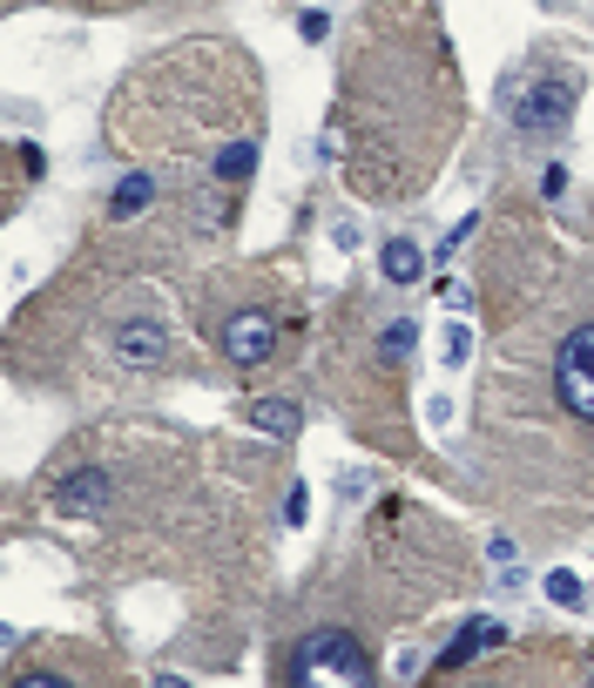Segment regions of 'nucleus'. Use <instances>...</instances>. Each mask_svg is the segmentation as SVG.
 <instances>
[{
    "label": "nucleus",
    "mask_w": 594,
    "mask_h": 688,
    "mask_svg": "<svg viewBox=\"0 0 594 688\" xmlns=\"http://www.w3.org/2000/svg\"><path fill=\"white\" fill-rule=\"evenodd\" d=\"M574 102H581V74L574 68H521V74H506V89H500V108L506 121L521 129L527 142H554V136H568V121H574Z\"/></svg>",
    "instance_id": "nucleus-1"
},
{
    "label": "nucleus",
    "mask_w": 594,
    "mask_h": 688,
    "mask_svg": "<svg viewBox=\"0 0 594 688\" xmlns=\"http://www.w3.org/2000/svg\"><path fill=\"white\" fill-rule=\"evenodd\" d=\"M291 688H378L372 662H365V648L351 641L345 628H311L298 648H291V662H284Z\"/></svg>",
    "instance_id": "nucleus-2"
},
{
    "label": "nucleus",
    "mask_w": 594,
    "mask_h": 688,
    "mask_svg": "<svg viewBox=\"0 0 594 688\" xmlns=\"http://www.w3.org/2000/svg\"><path fill=\"white\" fill-rule=\"evenodd\" d=\"M554 398H561L568 419L594 425V317L574 324L561 338V351H554Z\"/></svg>",
    "instance_id": "nucleus-3"
},
{
    "label": "nucleus",
    "mask_w": 594,
    "mask_h": 688,
    "mask_svg": "<svg viewBox=\"0 0 594 688\" xmlns=\"http://www.w3.org/2000/svg\"><path fill=\"white\" fill-rule=\"evenodd\" d=\"M217 338H223V358L251 372V364H264V358L277 351V317H270V311H236V317H223Z\"/></svg>",
    "instance_id": "nucleus-4"
},
{
    "label": "nucleus",
    "mask_w": 594,
    "mask_h": 688,
    "mask_svg": "<svg viewBox=\"0 0 594 688\" xmlns=\"http://www.w3.org/2000/svg\"><path fill=\"white\" fill-rule=\"evenodd\" d=\"M244 425H257V432H270V439H298L304 412H298L291 392H270V398H251V405H244Z\"/></svg>",
    "instance_id": "nucleus-5"
},
{
    "label": "nucleus",
    "mask_w": 594,
    "mask_h": 688,
    "mask_svg": "<svg viewBox=\"0 0 594 688\" xmlns=\"http://www.w3.org/2000/svg\"><path fill=\"white\" fill-rule=\"evenodd\" d=\"M108 500V473L102 466H82V473H68L61 486H55V506L61 513H95Z\"/></svg>",
    "instance_id": "nucleus-6"
},
{
    "label": "nucleus",
    "mask_w": 594,
    "mask_h": 688,
    "mask_svg": "<svg viewBox=\"0 0 594 688\" xmlns=\"http://www.w3.org/2000/svg\"><path fill=\"white\" fill-rule=\"evenodd\" d=\"M210 170H217V183H223V189H244V183L257 176V136H236V142H223V149L210 155Z\"/></svg>",
    "instance_id": "nucleus-7"
},
{
    "label": "nucleus",
    "mask_w": 594,
    "mask_h": 688,
    "mask_svg": "<svg viewBox=\"0 0 594 688\" xmlns=\"http://www.w3.org/2000/svg\"><path fill=\"white\" fill-rule=\"evenodd\" d=\"M506 641V628L500 621H466L453 641H446V655H440V668H466L473 655H480V648H500Z\"/></svg>",
    "instance_id": "nucleus-8"
},
{
    "label": "nucleus",
    "mask_w": 594,
    "mask_h": 688,
    "mask_svg": "<svg viewBox=\"0 0 594 688\" xmlns=\"http://www.w3.org/2000/svg\"><path fill=\"white\" fill-rule=\"evenodd\" d=\"M378 270H385V283H399V291H412V283L426 277V250H419V243H406V236H392L385 250H378Z\"/></svg>",
    "instance_id": "nucleus-9"
},
{
    "label": "nucleus",
    "mask_w": 594,
    "mask_h": 688,
    "mask_svg": "<svg viewBox=\"0 0 594 688\" xmlns=\"http://www.w3.org/2000/svg\"><path fill=\"white\" fill-rule=\"evenodd\" d=\"M149 202H155V176H123V183H115V196H108V223H129V217H142L149 210Z\"/></svg>",
    "instance_id": "nucleus-10"
},
{
    "label": "nucleus",
    "mask_w": 594,
    "mask_h": 688,
    "mask_svg": "<svg viewBox=\"0 0 594 688\" xmlns=\"http://www.w3.org/2000/svg\"><path fill=\"white\" fill-rule=\"evenodd\" d=\"M0 688H89V675H74V668H48V662H21Z\"/></svg>",
    "instance_id": "nucleus-11"
},
{
    "label": "nucleus",
    "mask_w": 594,
    "mask_h": 688,
    "mask_svg": "<svg viewBox=\"0 0 594 688\" xmlns=\"http://www.w3.org/2000/svg\"><path fill=\"white\" fill-rule=\"evenodd\" d=\"M412 345H419V324H412V317L385 324V331H378V364H406V358H412Z\"/></svg>",
    "instance_id": "nucleus-12"
},
{
    "label": "nucleus",
    "mask_w": 594,
    "mask_h": 688,
    "mask_svg": "<svg viewBox=\"0 0 594 688\" xmlns=\"http://www.w3.org/2000/svg\"><path fill=\"white\" fill-rule=\"evenodd\" d=\"M540 587H547V600H554V607H581V581L568 574V567H554V574H547Z\"/></svg>",
    "instance_id": "nucleus-13"
},
{
    "label": "nucleus",
    "mask_w": 594,
    "mask_h": 688,
    "mask_svg": "<svg viewBox=\"0 0 594 688\" xmlns=\"http://www.w3.org/2000/svg\"><path fill=\"white\" fill-rule=\"evenodd\" d=\"M440 358L453 364V372H459V364L473 358V331H466V324H446V345H440Z\"/></svg>",
    "instance_id": "nucleus-14"
},
{
    "label": "nucleus",
    "mask_w": 594,
    "mask_h": 688,
    "mask_svg": "<svg viewBox=\"0 0 594 688\" xmlns=\"http://www.w3.org/2000/svg\"><path fill=\"white\" fill-rule=\"evenodd\" d=\"M298 34L311 40V48H318V40L331 34V14H325V8H304V14H298Z\"/></svg>",
    "instance_id": "nucleus-15"
},
{
    "label": "nucleus",
    "mask_w": 594,
    "mask_h": 688,
    "mask_svg": "<svg viewBox=\"0 0 594 688\" xmlns=\"http://www.w3.org/2000/svg\"><path fill=\"white\" fill-rule=\"evenodd\" d=\"M304 513H311V493H304V486H291V493H284V520L304 526Z\"/></svg>",
    "instance_id": "nucleus-16"
},
{
    "label": "nucleus",
    "mask_w": 594,
    "mask_h": 688,
    "mask_svg": "<svg viewBox=\"0 0 594 688\" xmlns=\"http://www.w3.org/2000/svg\"><path fill=\"white\" fill-rule=\"evenodd\" d=\"M440 298H446L453 311H466V304H473V291H466V283H459V277H440Z\"/></svg>",
    "instance_id": "nucleus-17"
},
{
    "label": "nucleus",
    "mask_w": 594,
    "mask_h": 688,
    "mask_svg": "<svg viewBox=\"0 0 594 688\" xmlns=\"http://www.w3.org/2000/svg\"><path fill=\"white\" fill-rule=\"evenodd\" d=\"M561 189H568V170H561V162H554V170L540 176V196H547V202H561Z\"/></svg>",
    "instance_id": "nucleus-18"
},
{
    "label": "nucleus",
    "mask_w": 594,
    "mask_h": 688,
    "mask_svg": "<svg viewBox=\"0 0 594 688\" xmlns=\"http://www.w3.org/2000/svg\"><path fill=\"white\" fill-rule=\"evenodd\" d=\"M155 688H189V681H183V675H163V681H155Z\"/></svg>",
    "instance_id": "nucleus-19"
}]
</instances>
